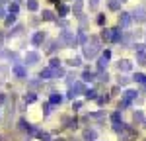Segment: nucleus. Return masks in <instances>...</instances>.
<instances>
[{
	"label": "nucleus",
	"instance_id": "obj_7",
	"mask_svg": "<svg viewBox=\"0 0 146 141\" xmlns=\"http://www.w3.org/2000/svg\"><path fill=\"white\" fill-rule=\"evenodd\" d=\"M135 135H136V129H133L131 126H127V128H125V131L121 133V139H123V141H131Z\"/></svg>",
	"mask_w": 146,
	"mask_h": 141
},
{
	"label": "nucleus",
	"instance_id": "obj_49",
	"mask_svg": "<svg viewBox=\"0 0 146 141\" xmlns=\"http://www.w3.org/2000/svg\"><path fill=\"white\" fill-rule=\"evenodd\" d=\"M56 141H64V139H56Z\"/></svg>",
	"mask_w": 146,
	"mask_h": 141
},
{
	"label": "nucleus",
	"instance_id": "obj_47",
	"mask_svg": "<svg viewBox=\"0 0 146 141\" xmlns=\"http://www.w3.org/2000/svg\"><path fill=\"white\" fill-rule=\"evenodd\" d=\"M51 2H58V0H51Z\"/></svg>",
	"mask_w": 146,
	"mask_h": 141
},
{
	"label": "nucleus",
	"instance_id": "obj_41",
	"mask_svg": "<svg viewBox=\"0 0 146 141\" xmlns=\"http://www.w3.org/2000/svg\"><path fill=\"white\" fill-rule=\"evenodd\" d=\"M72 108H74V110H80V108H82V102H74Z\"/></svg>",
	"mask_w": 146,
	"mask_h": 141
},
{
	"label": "nucleus",
	"instance_id": "obj_19",
	"mask_svg": "<svg viewBox=\"0 0 146 141\" xmlns=\"http://www.w3.org/2000/svg\"><path fill=\"white\" fill-rule=\"evenodd\" d=\"M111 37H113V30H101V39L103 41H111Z\"/></svg>",
	"mask_w": 146,
	"mask_h": 141
},
{
	"label": "nucleus",
	"instance_id": "obj_50",
	"mask_svg": "<svg viewBox=\"0 0 146 141\" xmlns=\"http://www.w3.org/2000/svg\"><path fill=\"white\" fill-rule=\"evenodd\" d=\"M144 141H146V139H144Z\"/></svg>",
	"mask_w": 146,
	"mask_h": 141
},
{
	"label": "nucleus",
	"instance_id": "obj_38",
	"mask_svg": "<svg viewBox=\"0 0 146 141\" xmlns=\"http://www.w3.org/2000/svg\"><path fill=\"white\" fill-rule=\"evenodd\" d=\"M98 23H100V26L105 23V14H100V16H98Z\"/></svg>",
	"mask_w": 146,
	"mask_h": 141
},
{
	"label": "nucleus",
	"instance_id": "obj_33",
	"mask_svg": "<svg viewBox=\"0 0 146 141\" xmlns=\"http://www.w3.org/2000/svg\"><path fill=\"white\" fill-rule=\"evenodd\" d=\"M6 73H8V69H6V67H0V82L6 81V79H4V77H6Z\"/></svg>",
	"mask_w": 146,
	"mask_h": 141
},
{
	"label": "nucleus",
	"instance_id": "obj_15",
	"mask_svg": "<svg viewBox=\"0 0 146 141\" xmlns=\"http://www.w3.org/2000/svg\"><path fill=\"white\" fill-rule=\"evenodd\" d=\"M49 102H51L53 106L60 104V102H62V94H60V92H53V94H51V98H49Z\"/></svg>",
	"mask_w": 146,
	"mask_h": 141
},
{
	"label": "nucleus",
	"instance_id": "obj_1",
	"mask_svg": "<svg viewBox=\"0 0 146 141\" xmlns=\"http://www.w3.org/2000/svg\"><path fill=\"white\" fill-rule=\"evenodd\" d=\"M100 45H101V43H100V37L92 35L90 41L84 45V57H86V59H94L98 53H100V49H101Z\"/></svg>",
	"mask_w": 146,
	"mask_h": 141
},
{
	"label": "nucleus",
	"instance_id": "obj_13",
	"mask_svg": "<svg viewBox=\"0 0 146 141\" xmlns=\"http://www.w3.org/2000/svg\"><path fill=\"white\" fill-rule=\"evenodd\" d=\"M107 63H109V59L101 55L100 61H98V73H101V70H105V69H107Z\"/></svg>",
	"mask_w": 146,
	"mask_h": 141
},
{
	"label": "nucleus",
	"instance_id": "obj_23",
	"mask_svg": "<svg viewBox=\"0 0 146 141\" xmlns=\"http://www.w3.org/2000/svg\"><path fill=\"white\" fill-rule=\"evenodd\" d=\"M136 63L138 65H146V53L142 51V53H136Z\"/></svg>",
	"mask_w": 146,
	"mask_h": 141
},
{
	"label": "nucleus",
	"instance_id": "obj_43",
	"mask_svg": "<svg viewBox=\"0 0 146 141\" xmlns=\"http://www.w3.org/2000/svg\"><path fill=\"white\" fill-rule=\"evenodd\" d=\"M90 6H92V8H96V6H98V0H92V2H90Z\"/></svg>",
	"mask_w": 146,
	"mask_h": 141
},
{
	"label": "nucleus",
	"instance_id": "obj_11",
	"mask_svg": "<svg viewBox=\"0 0 146 141\" xmlns=\"http://www.w3.org/2000/svg\"><path fill=\"white\" fill-rule=\"evenodd\" d=\"M136 96H138L136 90H127V92L123 94V98L127 100V102H131V104H133V100H136Z\"/></svg>",
	"mask_w": 146,
	"mask_h": 141
},
{
	"label": "nucleus",
	"instance_id": "obj_36",
	"mask_svg": "<svg viewBox=\"0 0 146 141\" xmlns=\"http://www.w3.org/2000/svg\"><path fill=\"white\" fill-rule=\"evenodd\" d=\"M107 100H109V96H100V98H98V104H100V106H103L105 102H107Z\"/></svg>",
	"mask_w": 146,
	"mask_h": 141
},
{
	"label": "nucleus",
	"instance_id": "obj_2",
	"mask_svg": "<svg viewBox=\"0 0 146 141\" xmlns=\"http://www.w3.org/2000/svg\"><path fill=\"white\" fill-rule=\"evenodd\" d=\"M56 41H58V45H64V47H74L76 45V37H74L72 32H68V30L60 32V35H58Z\"/></svg>",
	"mask_w": 146,
	"mask_h": 141
},
{
	"label": "nucleus",
	"instance_id": "obj_40",
	"mask_svg": "<svg viewBox=\"0 0 146 141\" xmlns=\"http://www.w3.org/2000/svg\"><path fill=\"white\" fill-rule=\"evenodd\" d=\"M29 86H31V88H37V86H39V81H29Z\"/></svg>",
	"mask_w": 146,
	"mask_h": 141
},
{
	"label": "nucleus",
	"instance_id": "obj_30",
	"mask_svg": "<svg viewBox=\"0 0 146 141\" xmlns=\"http://www.w3.org/2000/svg\"><path fill=\"white\" fill-rule=\"evenodd\" d=\"M51 102H45V104H43V114H45V116H49V114H51Z\"/></svg>",
	"mask_w": 146,
	"mask_h": 141
},
{
	"label": "nucleus",
	"instance_id": "obj_24",
	"mask_svg": "<svg viewBox=\"0 0 146 141\" xmlns=\"http://www.w3.org/2000/svg\"><path fill=\"white\" fill-rule=\"evenodd\" d=\"M37 8H39V4H37V0H27V10L35 12Z\"/></svg>",
	"mask_w": 146,
	"mask_h": 141
},
{
	"label": "nucleus",
	"instance_id": "obj_9",
	"mask_svg": "<svg viewBox=\"0 0 146 141\" xmlns=\"http://www.w3.org/2000/svg\"><path fill=\"white\" fill-rule=\"evenodd\" d=\"M43 39H45V34H43V32H35L33 37H31V45H33V47L41 45V43H43Z\"/></svg>",
	"mask_w": 146,
	"mask_h": 141
},
{
	"label": "nucleus",
	"instance_id": "obj_32",
	"mask_svg": "<svg viewBox=\"0 0 146 141\" xmlns=\"http://www.w3.org/2000/svg\"><path fill=\"white\" fill-rule=\"evenodd\" d=\"M133 47H135V51H136V53H142V51H144V43H135V45H133Z\"/></svg>",
	"mask_w": 146,
	"mask_h": 141
},
{
	"label": "nucleus",
	"instance_id": "obj_18",
	"mask_svg": "<svg viewBox=\"0 0 146 141\" xmlns=\"http://www.w3.org/2000/svg\"><path fill=\"white\" fill-rule=\"evenodd\" d=\"M82 81H86V82L96 81V73H92V70H84V75H82Z\"/></svg>",
	"mask_w": 146,
	"mask_h": 141
},
{
	"label": "nucleus",
	"instance_id": "obj_46",
	"mask_svg": "<svg viewBox=\"0 0 146 141\" xmlns=\"http://www.w3.org/2000/svg\"><path fill=\"white\" fill-rule=\"evenodd\" d=\"M0 45H2V35H0Z\"/></svg>",
	"mask_w": 146,
	"mask_h": 141
},
{
	"label": "nucleus",
	"instance_id": "obj_8",
	"mask_svg": "<svg viewBox=\"0 0 146 141\" xmlns=\"http://www.w3.org/2000/svg\"><path fill=\"white\" fill-rule=\"evenodd\" d=\"M25 63H27V65H35V63H39V53H37V51H29V53H25Z\"/></svg>",
	"mask_w": 146,
	"mask_h": 141
},
{
	"label": "nucleus",
	"instance_id": "obj_45",
	"mask_svg": "<svg viewBox=\"0 0 146 141\" xmlns=\"http://www.w3.org/2000/svg\"><path fill=\"white\" fill-rule=\"evenodd\" d=\"M2 16H4V8L0 6V18H2Z\"/></svg>",
	"mask_w": 146,
	"mask_h": 141
},
{
	"label": "nucleus",
	"instance_id": "obj_35",
	"mask_svg": "<svg viewBox=\"0 0 146 141\" xmlns=\"http://www.w3.org/2000/svg\"><path fill=\"white\" fill-rule=\"evenodd\" d=\"M58 67H60V61L58 59H53L51 61V69H58Z\"/></svg>",
	"mask_w": 146,
	"mask_h": 141
},
{
	"label": "nucleus",
	"instance_id": "obj_5",
	"mask_svg": "<svg viewBox=\"0 0 146 141\" xmlns=\"http://www.w3.org/2000/svg\"><path fill=\"white\" fill-rule=\"evenodd\" d=\"M117 69H119V73H129V70L133 69V63H131L129 59H119Z\"/></svg>",
	"mask_w": 146,
	"mask_h": 141
},
{
	"label": "nucleus",
	"instance_id": "obj_3",
	"mask_svg": "<svg viewBox=\"0 0 146 141\" xmlns=\"http://www.w3.org/2000/svg\"><path fill=\"white\" fill-rule=\"evenodd\" d=\"M133 23V14L131 12H121V16H119V26L121 28H129Z\"/></svg>",
	"mask_w": 146,
	"mask_h": 141
},
{
	"label": "nucleus",
	"instance_id": "obj_22",
	"mask_svg": "<svg viewBox=\"0 0 146 141\" xmlns=\"http://www.w3.org/2000/svg\"><path fill=\"white\" fill-rule=\"evenodd\" d=\"M133 81V79H129V77H125V75H121L119 79H117V82H119V86H127L129 82Z\"/></svg>",
	"mask_w": 146,
	"mask_h": 141
},
{
	"label": "nucleus",
	"instance_id": "obj_16",
	"mask_svg": "<svg viewBox=\"0 0 146 141\" xmlns=\"http://www.w3.org/2000/svg\"><path fill=\"white\" fill-rule=\"evenodd\" d=\"M68 12H70V8H68L66 4H58V8H56V14H58L60 18H64Z\"/></svg>",
	"mask_w": 146,
	"mask_h": 141
},
{
	"label": "nucleus",
	"instance_id": "obj_48",
	"mask_svg": "<svg viewBox=\"0 0 146 141\" xmlns=\"http://www.w3.org/2000/svg\"><path fill=\"white\" fill-rule=\"evenodd\" d=\"M144 128H146V120H144Z\"/></svg>",
	"mask_w": 146,
	"mask_h": 141
},
{
	"label": "nucleus",
	"instance_id": "obj_21",
	"mask_svg": "<svg viewBox=\"0 0 146 141\" xmlns=\"http://www.w3.org/2000/svg\"><path fill=\"white\" fill-rule=\"evenodd\" d=\"M107 6H109V10H119L121 8V0H109Z\"/></svg>",
	"mask_w": 146,
	"mask_h": 141
},
{
	"label": "nucleus",
	"instance_id": "obj_12",
	"mask_svg": "<svg viewBox=\"0 0 146 141\" xmlns=\"http://www.w3.org/2000/svg\"><path fill=\"white\" fill-rule=\"evenodd\" d=\"M111 41H115V43L123 41V32H121L119 28H113V37H111Z\"/></svg>",
	"mask_w": 146,
	"mask_h": 141
},
{
	"label": "nucleus",
	"instance_id": "obj_4",
	"mask_svg": "<svg viewBox=\"0 0 146 141\" xmlns=\"http://www.w3.org/2000/svg\"><path fill=\"white\" fill-rule=\"evenodd\" d=\"M133 20H136V22H146V8H142V6L135 8L133 10Z\"/></svg>",
	"mask_w": 146,
	"mask_h": 141
},
{
	"label": "nucleus",
	"instance_id": "obj_31",
	"mask_svg": "<svg viewBox=\"0 0 146 141\" xmlns=\"http://www.w3.org/2000/svg\"><path fill=\"white\" fill-rule=\"evenodd\" d=\"M82 6H84V2H82V0H76V4H74V12H76V14H80Z\"/></svg>",
	"mask_w": 146,
	"mask_h": 141
},
{
	"label": "nucleus",
	"instance_id": "obj_37",
	"mask_svg": "<svg viewBox=\"0 0 146 141\" xmlns=\"http://www.w3.org/2000/svg\"><path fill=\"white\" fill-rule=\"evenodd\" d=\"M18 10H20V8H18V4H16V2L10 4V14H18Z\"/></svg>",
	"mask_w": 146,
	"mask_h": 141
},
{
	"label": "nucleus",
	"instance_id": "obj_29",
	"mask_svg": "<svg viewBox=\"0 0 146 141\" xmlns=\"http://www.w3.org/2000/svg\"><path fill=\"white\" fill-rule=\"evenodd\" d=\"M86 39H88V37H86V34H84V32H80V34H78V39H76V41H78V43H84V45H86V43H88Z\"/></svg>",
	"mask_w": 146,
	"mask_h": 141
},
{
	"label": "nucleus",
	"instance_id": "obj_14",
	"mask_svg": "<svg viewBox=\"0 0 146 141\" xmlns=\"http://www.w3.org/2000/svg\"><path fill=\"white\" fill-rule=\"evenodd\" d=\"M111 124H113V126H117V124H123L121 110H117V112H113V114H111Z\"/></svg>",
	"mask_w": 146,
	"mask_h": 141
},
{
	"label": "nucleus",
	"instance_id": "obj_44",
	"mask_svg": "<svg viewBox=\"0 0 146 141\" xmlns=\"http://www.w3.org/2000/svg\"><path fill=\"white\" fill-rule=\"evenodd\" d=\"M4 100H6V96H4V94L0 92V104H2V102H4Z\"/></svg>",
	"mask_w": 146,
	"mask_h": 141
},
{
	"label": "nucleus",
	"instance_id": "obj_25",
	"mask_svg": "<svg viewBox=\"0 0 146 141\" xmlns=\"http://www.w3.org/2000/svg\"><path fill=\"white\" fill-rule=\"evenodd\" d=\"M43 20H47V22H51V20H55V14L51 10H43Z\"/></svg>",
	"mask_w": 146,
	"mask_h": 141
},
{
	"label": "nucleus",
	"instance_id": "obj_26",
	"mask_svg": "<svg viewBox=\"0 0 146 141\" xmlns=\"http://www.w3.org/2000/svg\"><path fill=\"white\" fill-rule=\"evenodd\" d=\"M92 120H98V122H101V120H105V114L103 112H96V114H90Z\"/></svg>",
	"mask_w": 146,
	"mask_h": 141
},
{
	"label": "nucleus",
	"instance_id": "obj_17",
	"mask_svg": "<svg viewBox=\"0 0 146 141\" xmlns=\"http://www.w3.org/2000/svg\"><path fill=\"white\" fill-rule=\"evenodd\" d=\"M133 120H135L136 124H144V114H142L140 110H135V112H133Z\"/></svg>",
	"mask_w": 146,
	"mask_h": 141
},
{
	"label": "nucleus",
	"instance_id": "obj_28",
	"mask_svg": "<svg viewBox=\"0 0 146 141\" xmlns=\"http://www.w3.org/2000/svg\"><path fill=\"white\" fill-rule=\"evenodd\" d=\"M86 98L88 100H98V92L96 90H86Z\"/></svg>",
	"mask_w": 146,
	"mask_h": 141
},
{
	"label": "nucleus",
	"instance_id": "obj_39",
	"mask_svg": "<svg viewBox=\"0 0 146 141\" xmlns=\"http://www.w3.org/2000/svg\"><path fill=\"white\" fill-rule=\"evenodd\" d=\"M39 137H41V141H51L49 133H39Z\"/></svg>",
	"mask_w": 146,
	"mask_h": 141
},
{
	"label": "nucleus",
	"instance_id": "obj_6",
	"mask_svg": "<svg viewBox=\"0 0 146 141\" xmlns=\"http://www.w3.org/2000/svg\"><path fill=\"white\" fill-rule=\"evenodd\" d=\"M12 73H14L18 79H25V77H27V70H25V67H23V65H20V63L12 67Z\"/></svg>",
	"mask_w": 146,
	"mask_h": 141
},
{
	"label": "nucleus",
	"instance_id": "obj_42",
	"mask_svg": "<svg viewBox=\"0 0 146 141\" xmlns=\"http://www.w3.org/2000/svg\"><path fill=\"white\" fill-rule=\"evenodd\" d=\"M103 57H107V59H111V51H109V49H105V51H103Z\"/></svg>",
	"mask_w": 146,
	"mask_h": 141
},
{
	"label": "nucleus",
	"instance_id": "obj_20",
	"mask_svg": "<svg viewBox=\"0 0 146 141\" xmlns=\"http://www.w3.org/2000/svg\"><path fill=\"white\" fill-rule=\"evenodd\" d=\"M35 100H37L35 92H27L25 96H23V102H25V104H31V102H35Z\"/></svg>",
	"mask_w": 146,
	"mask_h": 141
},
{
	"label": "nucleus",
	"instance_id": "obj_34",
	"mask_svg": "<svg viewBox=\"0 0 146 141\" xmlns=\"http://www.w3.org/2000/svg\"><path fill=\"white\" fill-rule=\"evenodd\" d=\"M14 22H16V14H10V16L6 18V26H12Z\"/></svg>",
	"mask_w": 146,
	"mask_h": 141
},
{
	"label": "nucleus",
	"instance_id": "obj_10",
	"mask_svg": "<svg viewBox=\"0 0 146 141\" xmlns=\"http://www.w3.org/2000/svg\"><path fill=\"white\" fill-rule=\"evenodd\" d=\"M96 137H98L96 129H86L84 131V141H96Z\"/></svg>",
	"mask_w": 146,
	"mask_h": 141
},
{
	"label": "nucleus",
	"instance_id": "obj_27",
	"mask_svg": "<svg viewBox=\"0 0 146 141\" xmlns=\"http://www.w3.org/2000/svg\"><path fill=\"white\" fill-rule=\"evenodd\" d=\"M68 65H70V67H80V65H82V59H80V57L70 59V61H68Z\"/></svg>",
	"mask_w": 146,
	"mask_h": 141
}]
</instances>
